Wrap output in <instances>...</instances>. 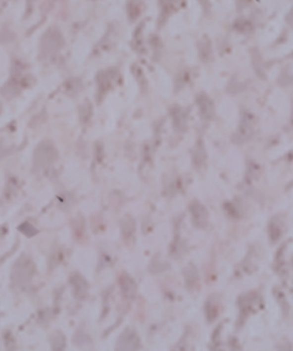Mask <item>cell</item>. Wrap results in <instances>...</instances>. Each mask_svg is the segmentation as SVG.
<instances>
[{"instance_id":"obj_19","label":"cell","mask_w":293,"mask_h":351,"mask_svg":"<svg viewBox=\"0 0 293 351\" xmlns=\"http://www.w3.org/2000/svg\"><path fill=\"white\" fill-rule=\"evenodd\" d=\"M19 231L24 233V235H26V236H29V238L37 233V229H36L35 226L30 225L28 222H25V224H22V226H19Z\"/></svg>"},{"instance_id":"obj_16","label":"cell","mask_w":293,"mask_h":351,"mask_svg":"<svg viewBox=\"0 0 293 351\" xmlns=\"http://www.w3.org/2000/svg\"><path fill=\"white\" fill-rule=\"evenodd\" d=\"M239 133H240L244 139L249 137L251 136V133H252V119H251V117H249L248 114H245V115L243 117V119H241Z\"/></svg>"},{"instance_id":"obj_15","label":"cell","mask_w":293,"mask_h":351,"mask_svg":"<svg viewBox=\"0 0 293 351\" xmlns=\"http://www.w3.org/2000/svg\"><path fill=\"white\" fill-rule=\"evenodd\" d=\"M65 335L62 332H59V331L53 332L52 336H51V347H52V351H65Z\"/></svg>"},{"instance_id":"obj_13","label":"cell","mask_w":293,"mask_h":351,"mask_svg":"<svg viewBox=\"0 0 293 351\" xmlns=\"http://www.w3.org/2000/svg\"><path fill=\"white\" fill-rule=\"evenodd\" d=\"M282 232H284V224H282V221L280 220L278 217L273 218L271 222L269 224V233L270 238H271V242H277L278 239L281 238Z\"/></svg>"},{"instance_id":"obj_12","label":"cell","mask_w":293,"mask_h":351,"mask_svg":"<svg viewBox=\"0 0 293 351\" xmlns=\"http://www.w3.org/2000/svg\"><path fill=\"white\" fill-rule=\"evenodd\" d=\"M218 311H219V302L215 297H211L207 299L205 303V317L208 321H214L217 318Z\"/></svg>"},{"instance_id":"obj_14","label":"cell","mask_w":293,"mask_h":351,"mask_svg":"<svg viewBox=\"0 0 293 351\" xmlns=\"http://www.w3.org/2000/svg\"><path fill=\"white\" fill-rule=\"evenodd\" d=\"M194 163L196 167H201L205 163V150L204 146L201 143V140H199L194 150Z\"/></svg>"},{"instance_id":"obj_4","label":"cell","mask_w":293,"mask_h":351,"mask_svg":"<svg viewBox=\"0 0 293 351\" xmlns=\"http://www.w3.org/2000/svg\"><path fill=\"white\" fill-rule=\"evenodd\" d=\"M139 349H140V339L137 333L132 329H126L119 336L115 351H139Z\"/></svg>"},{"instance_id":"obj_11","label":"cell","mask_w":293,"mask_h":351,"mask_svg":"<svg viewBox=\"0 0 293 351\" xmlns=\"http://www.w3.org/2000/svg\"><path fill=\"white\" fill-rule=\"evenodd\" d=\"M121 232H122L123 239L126 242H129L135 238L136 232V222L132 217H125L121 222Z\"/></svg>"},{"instance_id":"obj_2","label":"cell","mask_w":293,"mask_h":351,"mask_svg":"<svg viewBox=\"0 0 293 351\" xmlns=\"http://www.w3.org/2000/svg\"><path fill=\"white\" fill-rule=\"evenodd\" d=\"M58 158L56 147L51 142H41L35 150L33 154V163L36 169H46L51 166Z\"/></svg>"},{"instance_id":"obj_9","label":"cell","mask_w":293,"mask_h":351,"mask_svg":"<svg viewBox=\"0 0 293 351\" xmlns=\"http://www.w3.org/2000/svg\"><path fill=\"white\" fill-rule=\"evenodd\" d=\"M184 277H185V284L189 290H196L199 287V272L194 265H188L184 270Z\"/></svg>"},{"instance_id":"obj_18","label":"cell","mask_w":293,"mask_h":351,"mask_svg":"<svg viewBox=\"0 0 293 351\" xmlns=\"http://www.w3.org/2000/svg\"><path fill=\"white\" fill-rule=\"evenodd\" d=\"M141 1L140 0H130L129 1V17L130 19H136L140 15Z\"/></svg>"},{"instance_id":"obj_17","label":"cell","mask_w":293,"mask_h":351,"mask_svg":"<svg viewBox=\"0 0 293 351\" xmlns=\"http://www.w3.org/2000/svg\"><path fill=\"white\" fill-rule=\"evenodd\" d=\"M199 50H200V56L203 60H208L210 56H211V46H210V42L208 40H203V42L199 44Z\"/></svg>"},{"instance_id":"obj_10","label":"cell","mask_w":293,"mask_h":351,"mask_svg":"<svg viewBox=\"0 0 293 351\" xmlns=\"http://www.w3.org/2000/svg\"><path fill=\"white\" fill-rule=\"evenodd\" d=\"M171 118H173V124L178 132H184L187 129V114L181 107H173L171 108Z\"/></svg>"},{"instance_id":"obj_3","label":"cell","mask_w":293,"mask_h":351,"mask_svg":"<svg viewBox=\"0 0 293 351\" xmlns=\"http://www.w3.org/2000/svg\"><path fill=\"white\" fill-rule=\"evenodd\" d=\"M62 44H63V37L60 35V32L55 28H51L44 33V36L41 39V51L43 54L52 55L60 50Z\"/></svg>"},{"instance_id":"obj_5","label":"cell","mask_w":293,"mask_h":351,"mask_svg":"<svg viewBox=\"0 0 293 351\" xmlns=\"http://www.w3.org/2000/svg\"><path fill=\"white\" fill-rule=\"evenodd\" d=\"M189 211H191L192 222L196 228H205L208 225V211L199 201H194L191 203Z\"/></svg>"},{"instance_id":"obj_20","label":"cell","mask_w":293,"mask_h":351,"mask_svg":"<svg viewBox=\"0 0 293 351\" xmlns=\"http://www.w3.org/2000/svg\"><path fill=\"white\" fill-rule=\"evenodd\" d=\"M280 351H292L291 343H288V342H285V343H281V345H280Z\"/></svg>"},{"instance_id":"obj_7","label":"cell","mask_w":293,"mask_h":351,"mask_svg":"<svg viewBox=\"0 0 293 351\" xmlns=\"http://www.w3.org/2000/svg\"><path fill=\"white\" fill-rule=\"evenodd\" d=\"M70 286L73 288V294L77 299H85L88 295V283L80 273H73L70 276Z\"/></svg>"},{"instance_id":"obj_21","label":"cell","mask_w":293,"mask_h":351,"mask_svg":"<svg viewBox=\"0 0 293 351\" xmlns=\"http://www.w3.org/2000/svg\"><path fill=\"white\" fill-rule=\"evenodd\" d=\"M288 19L291 21V24H293V10H292V12L289 14V17H288Z\"/></svg>"},{"instance_id":"obj_1","label":"cell","mask_w":293,"mask_h":351,"mask_svg":"<svg viewBox=\"0 0 293 351\" xmlns=\"http://www.w3.org/2000/svg\"><path fill=\"white\" fill-rule=\"evenodd\" d=\"M36 273L35 262L28 255L18 258L11 270V283L14 287H25L29 284Z\"/></svg>"},{"instance_id":"obj_6","label":"cell","mask_w":293,"mask_h":351,"mask_svg":"<svg viewBox=\"0 0 293 351\" xmlns=\"http://www.w3.org/2000/svg\"><path fill=\"white\" fill-rule=\"evenodd\" d=\"M196 103L199 106L201 118L205 121H211L214 118V114H215V107H214V103L210 99V96H207L205 94H200L196 98Z\"/></svg>"},{"instance_id":"obj_8","label":"cell","mask_w":293,"mask_h":351,"mask_svg":"<svg viewBox=\"0 0 293 351\" xmlns=\"http://www.w3.org/2000/svg\"><path fill=\"white\" fill-rule=\"evenodd\" d=\"M119 287H121L122 295L126 299H133L136 297V294H137V284L129 274L123 273L119 277Z\"/></svg>"}]
</instances>
